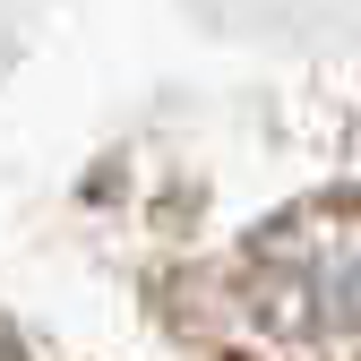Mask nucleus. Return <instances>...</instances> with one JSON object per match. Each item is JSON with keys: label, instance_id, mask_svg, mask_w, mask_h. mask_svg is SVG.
Masks as SVG:
<instances>
[{"label": "nucleus", "instance_id": "f257e3e1", "mask_svg": "<svg viewBox=\"0 0 361 361\" xmlns=\"http://www.w3.org/2000/svg\"><path fill=\"white\" fill-rule=\"evenodd\" d=\"M233 336L267 353H353L361 344V207L353 190H327L293 215H276L250 250L224 267Z\"/></svg>", "mask_w": 361, "mask_h": 361}, {"label": "nucleus", "instance_id": "f03ea898", "mask_svg": "<svg viewBox=\"0 0 361 361\" xmlns=\"http://www.w3.org/2000/svg\"><path fill=\"white\" fill-rule=\"evenodd\" d=\"M18 344H26V336H9V327H0V353H18Z\"/></svg>", "mask_w": 361, "mask_h": 361}]
</instances>
